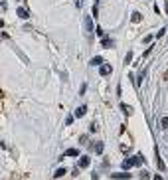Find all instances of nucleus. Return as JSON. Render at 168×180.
<instances>
[{"label": "nucleus", "instance_id": "1", "mask_svg": "<svg viewBox=\"0 0 168 180\" xmlns=\"http://www.w3.org/2000/svg\"><path fill=\"white\" fill-rule=\"evenodd\" d=\"M136 164H144V157L142 154H136V157H133V158H129V160H125L123 162V168H130V166H136Z\"/></svg>", "mask_w": 168, "mask_h": 180}, {"label": "nucleus", "instance_id": "2", "mask_svg": "<svg viewBox=\"0 0 168 180\" xmlns=\"http://www.w3.org/2000/svg\"><path fill=\"white\" fill-rule=\"evenodd\" d=\"M111 178L113 180H130V172H113L111 174Z\"/></svg>", "mask_w": 168, "mask_h": 180}, {"label": "nucleus", "instance_id": "3", "mask_svg": "<svg viewBox=\"0 0 168 180\" xmlns=\"http://www.w3.org/2000/svg\"><path fill=\"white\" fill-rule=\"evenodd\" d=\"M99 73H101L103 77L111 75V73H113V66H111V63H101V69H99Z\"/></svg>", "mask_w": 168, "mask_h": 180}, {"label": "nucleus", "instance_id": "4", "mask_svg": "<svg viewBox=\"0 0 168 180\" xmlns=\"http://www.w3.org/2000/svg\"><path fill=\"white\" fill-rule=\"evenodd\" d=\"M16 14H18V16H20V18H22V20L30 18V12H28V10H26V8H22V6H20L18 10H16Z\"/></svg>", "mask_w": 168, "mask_h": 180}, {"label": "nucleus", "instance_id": "5", "mask_svg": "<svg viewBox=\"0 0 168 180\" xmlns=\"http://www.w3.org/2000/svg\"><path fill=\"white\" fill-rule=\"evenodd\" d=\"M83 24H85V30H87V32H91V30H93V20H91V16H85Z\"/></svg>", "mask_w": 168, "mask_h": 180}, {"label": "nucleus", "instance_id": "6", "mask_svg": "<svg viewBox=\"0 0 168 180\" xmlns=\"http://www.w3.org/2000/svg\"><path fill=\"white\" fill-rule=\"evenodd\" d=\"M89 162H91V158H89V157H81V158H79V168H87Z\"/></svg>", "mask_w": 168, "mask_h": 180}, {"label": "nucleus", "instance_id": "7", "mask_svg": "<svg viewBox=\"0 0 168 180\" xmlns=\"http://www.w3.org/2000/svg\"><path fill=\"white\" fill-rule=\"evenodd\" d=\"M103 148H105V145H103V142H95V145H93V151L97 152V154H101V152H103Z\"/></svg>", "mask_w": 168, "mask_h": 180}, {"label": "nucleus", "instance_id": "8", "mask_svg": "<svg viewBox=\"0 0 168 180\" xmlns=\"http://www.w3.org/2000/svg\"><path fill=\"white\" fill-rule=\"evenodd\" d=\"M85 113H87V107H85V105H81V107H77V109H75V117H83Z\"/></svg>", "mask_w": 168, "mask_h": 180}, {"label": "nucleus", "instance_id": "9", "mask_svg": "<svg viewBox=\"0 0 168 180\" xmlns=\"http://www.w3.org/2000/svg\"><path fill=\"white\" fill-rule=\"evenodd\" d=\"M101 46H103V47H113L115 44H113V40H111V38H103V40H101Z\"/></svg>", "mask_w": 168, "mask_h": 180}, {"label": "nucleus", "instance_id": "10", "mask_svg": "<svg viewBox=\"0 0 168 180\" xmlns=\"http://www.w3.org/2000/svg\"><path fill=\"white\" fill-rule=\"evenodd\" d=\"M156 164H158V170H166V166H164V162H162V158H160L158 151H156Z\"/></svg>", "mask_w": 168, "mask_h": 180}, {"label": "nucleus", "instance_id": "11", "mask_svg": "<svg viewBox=\"0 0 168 180\" xmlns=\"http://www.w3.org/2000/svg\"><path fill=\"white\" fill-rule=\"evenodd\" d=\"M65 154L67 157H79V151H77V148H67Z\"/></svg>", "mask_w": 168, "mask_h": 180}, {"label": "nucleus", "instance_id": "12", "mask_svg": "<svg viewBox=\"0 0 168 180\" xmlns=\"http://www.w3.org/2000/svg\"><path fill=\"white\" fill-rule=\"evenodd\" d=\"M101 63H103V57H101V56H95L91 59V66H101Z\"/></svg>", "mask_w": 168, "mask_h": 180}, {"label": "nucleus", "instance_id": "13", "mask_svg": "<svg viewBox=\"0 0 168 180\" xmlns=\"http://www.w3.org/2000/svg\"><path fill=\"white\" fill-rule=\"evenodd\" d=\"M130 20H133V22L136 24V22H140V20H142V16H140V12H134V14L130 16Z\"/></svg>", "mask_w": 168, "mask_h": 180}, {"label": "nucleus", "instance_id": "14", "mask_svg": "<svg viewBox=\"0 0 168 180\" xmlns=\"http://www.w3.org/2000/svg\"><path fill=\"white\" fill-rule=\"evenodd\" d=\"M65 168H58V170H56V174H53V176H56V178H62V176H65Z\"/></svg>", "mask_w": 168, "mask_h": 180}, {"label": "nucleus", "instance_id": "15", "mask_svg": "<svg viewBox=\"0 0 168 180\" xmlns=\"http://www.w3.org/2000/svg\"><path fill=\"white\" fill-rule=\"evenodd\" d=\"M130 59H133V52H129V53H127V57H125V63H130Z\"/></svg>", "mask_w": 168, "mask_h": 180}, {"label": "nucleus", "instance_id": "16", "mask_svg": "<svg viewBox=\"0 0 168 180\" xmlns=\"http://www.w3.org/2000/svg\"><path fill=\"white\" fill-rule=\"evenodd\" d=\"M140 178H142V180H146V178H148V172H146V170H142V172H140Z\"/></svg>", "mask_w": 168, "mask_h": 180}, {"label": "nucleus", "instance_id": "17", "mask_svg": "<svg viewBox=\"0 0 168 180\" xmlns=\"http://www.w3.org/2000/svg\"><path fill=\"white\" fill-rule=\"evenodd\" d=\"M162 127H164V129H168V117H164V119H162Z\"/></svg>", "mask_w": 168, "mask_h": 180}, {"label": "nucleus", "instance_id": "18", "mask_svg": "<svg viewBox=\"0 0 168 180\" xmlns=\"http://www.w3.org/2000/svg\"><path fill=\"white\" fill-rule=\"evenodd\" d=\"M71 123H73V117H71V115H69V117L65 119V125H71Z\"/></svg>", "mask_w": 168, "mask_h": 180}, {"label": "nucleus", "instance_id": "19", "mask_svg": "<svg viewBox=\"0 0 168 180\" xmlns=\"http://www.w3.org/2000/svg\"><path fill=\"white\" fill-rule=\"evenodd\" d=\"M75 2V6H81V0H73Z\"/></svg>", "mask_w": 168, "mask_h": 180}, {"label": "nucleus", "instance_id": "20", "mask_svg": "<svg viewBox=\"0 0 168 180\" xmlns=\"http://www.w3.org/2000/svg\"><path fill=\"white\" fill-rule=\"evenodd\" d=\"M164 12H166V14H168V2H166V4H164Z\"/></svg>", "mask_w": 168, "mask_h": 180}, {"label": "nucleus", "instance_id": "21", "mask_svg": "<svg viewBox=\"0 0 168 180\" xmlns=\"http://www.w3.org/2000/svg\"><path fill=\"white\" fill-rule=\"evenodd\" d=\"M154 180H162V176H158V174H156V176H154Z\"/></svg>", "mask_w": 168, "mask_h": 180}]
</instances>
